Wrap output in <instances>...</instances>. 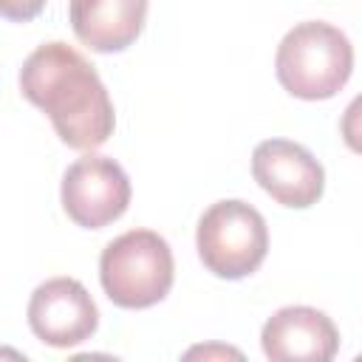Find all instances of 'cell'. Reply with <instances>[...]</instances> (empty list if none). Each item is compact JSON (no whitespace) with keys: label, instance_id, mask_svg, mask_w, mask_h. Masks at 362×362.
Masks as SVG:
<instances>
[{"label":"cell","instance_id":"1","mask_svg":"<svg viewBox=\"0 0 362 362\" xmlns=\"http://www.w3.org/2000/svg\"><path fill=\"white\" fill-rule=\"evenodd\" d=\"M23 96L40 107L62 144L96 150L113 136V102L96 68L68 42L34 48L20 68Z\"/></svg>","mask_w":362,"mask_h":362},{"label":"cell","instance_id":"5","mask_svg":"<svg viewBox=\"0 0 362 362\" xmlns=\"http://www.w3.org/2000/svg\"><path fill=\"white\" fill-rule=\"evenodd\" d=\"M62 209L82 229H102L124 215L130 204V178L119 161L88 153L62 175Z\"/></svg>","mask_w":362,"mask_h":362},{"label":"cell","instance_id":"6","mask_svg":"<svg viewBox=\"0 0 362 362\" xmlns=\"http://www.w3.org/2000/svg\"><path fill=\"white\" fill-rule=\"evenodd\" d=\"M28 325L51 348H74L93 337L99 311L88 288L74 277L40 283L28 300Z\"/></svg>","mask_w":362,"mask_h":362},{"label":"cell","instance_id":"10","mask_svg":"<svg viewBox=\"0 0 362 362\" xmlns=\"http://www.w3.org/2000/svg\"><path fill=\"white\" fill-rule=\"evenodd\" d=\"M45 8V0H0V17L11 23H28Z\"/></svg>","mask_w":362,"mask_h":362},{"label":"cell","instance_id":"9","mask_svg":"<svg viewBox=\"0 0 362 362\" xmlns=\"http://www.w3.org/2000/svg\"><path fill=\"white\" fill-rule=\"evenodd\" d=\"M68 20L82 45L99 54H119L141 34L147 0H71Z\"/></svg>","mask_w":362,"mask_h":362},{"label":"cell","instance_id":"7","mask_svg":"<svg viewBox=\"0 0 362 362\" xmlns=\"http://www.w3.org/2000/svg\"><path fill=\"white\" fill-rule=\"evenodd\" d=\"M252 175L277 204L288 209H308L322 198L325 170L297 141L266 139L252 153Z\"/></svg>","mask_w":362,"mask_h":362},{"label":"cell","instance_id":"3","mask_svg":"<svg viewBox=\"0 0 362 362\" xmlns=\"http://www.w3.org/2000/svg\"><path fill=\"white\" fill-rule=\"evenodd\" d=\"M175 277L173 249L153 229H130L110 240L99 257V280L119 308H150L161 303Z\"/></svg>","mask_w":362,"mask_h":362},{"label":"cell","instance_id":"8","mask_svg":"<svg viewBox=\"0 0 362 362\" xmlns=\"http://www.w3.org/2000/svg\"><path fill=\"white\" fill-rule=\"evenodd\" d=\"M260 345L274 362H328L339 351V331L320 308L286 305L266 320Z\"/></svg>","mask_w":362,"mask_h":362},{"label":"cell","instance_id":"4","mask_svg":"<svg viewBox=\"0 0 362 362\" xmlns=\"http://www.w3.org/2000/svg\"><path fill=\"white\" fill-rule=\"evenodd\" d=\"M195 246L206 272L221 280H243L266 260L269 229L252 204L226 198L201 215Z\"/></svg>","mask_w":362,"mask_h":362},{"label":"cell","instance_id":"2","mask_svg":"<svg viewBox=\"0 0 362 362\" xmlns=\"http://www.w3.org/2000/svg\"><path fill=\"white\" fill-rule=\"evenodd\" d=\"M277 82L297 99L320 102L337 96L354 71V45L331 23H297L277 45Z\"/></svg>","mask_w":362,"mask_h":362}]
</instances>
